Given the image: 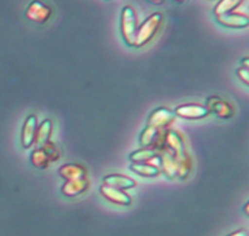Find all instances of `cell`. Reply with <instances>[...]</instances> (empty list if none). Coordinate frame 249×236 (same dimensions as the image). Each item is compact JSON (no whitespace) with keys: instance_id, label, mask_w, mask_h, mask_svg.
I'll use <instances>...</instances> for the list:
<instances>
[{"instance_id":"obj_1","label":"cell","mask_w":249,"mask_h":236,"mask_svg":"<svg viewBox=\"0 0 249 236\" xmlns=\"http://www.w3.org/2000/svg\"><path fill=\"white\" fill-rule=\"evenodd\" d=\"M162 24V12H155V14L150 15L142 23L139 24L138 31H136L135 41H134V47H142V46L147 45L157 35Z\"/></svg>"},{"instance_id":"obj_2","label":"cell","mask_w":249,"mask_h":236,"mask_svg":"<svg viewBox=\"0 0 249 236\" xmlns=\"http://www.w3.org/2000/svg\"><path fill=\"white\" fill-rule=\"evenodd\" d=\"M138 27L139 17L135 9L130 5H126L121 14V33L124 43L128 46H134Z\"/></svg>"},{"instance_id":"obj_3","label":"cell","mask_w":249,"mask_h":236,"mask_svg":"<svg viewBox=\"0 0 249 236\" xmlns=\"http://www.w3.org/2000/svg\"><path fill=\"white\" fill-rule=\"evenodd\" d=\"M53 14V9L46 2L40 0H33L28 4L24 11V16L28 21L36 24H44L51 18Z\"/></svg>"},{"instance_id":"obj_4","label":"cell","mask_w":249,"mask_h":236,"mask_svg":"<svg viewBox=\"0 0 249 236\" xmlns=\"http://www.w3.org/2000/svg\"><path fill=\"white\" fill-rule=\"evenodd\" d=\"M206 108L209 111V114H214L215 116L224 119V120L231 119L236 113V109L232 103L224 99L223 97L216 96V94L209 96L207 98Z\"/></svg>"},{"instance_id":"obj_5","label":"cell","mask_w":249,"mask_h":236,"mask_svg":"<svg viewBox=\"0 0 249 236\" xmlns=\"http://www.w3.org/2000/svg\"><path fill=\"white\" fill-rule=\"evenodd\" d=\"M175 114L172 109L167 108V107H160V108L155 109L152 113L150 114L147 120V126L156 128L158 131L168 130L169 126H172L175 121Z\"/></svg>"},{"instance_id":"obj_6","label":"cell","mask_w":249,"mask_h":236,"mask_svg":"<svg viewBox=\"0 0 249 236\" xmlns=\"http://www.w3.org/2000/svg\"><path fill=\"white\" fill-rule=\"evenodd\" d=\"M175 116H179L186 120H201L209 115V111L207 110L206 106L198 103H185L181 106H178L174 109Z\"/></svg>"},{"instance_id":"obj_7","label":"cell","mask_w":249,"mask_h":236,"mask_svg":"<svg viewBox=\"0 0 249 236\" xmlns=\"http://www.w3.org/2000/svg\"><path fill=\"white\" fill-rule=\"evenodd\" d=\"M169 150L174 157L186 153V143H185L184 137L179 132L174 130H165L163 133V147Z\"/></svg>"},{"instance_id":"obj_8","label":"cell","mask_w":249,"mask_h":236,"mask_svg":"<svg viewBox=\"0 0 249 236\" xmlns=\"http://www.w3.org/2000/svg\"><path fill=\"white\" fill-rule=\"evenodd\" d=\"M218 23L221 26L226 27V28H232V29H243L247 28L249 26V17L248 15L243 14V12L232 11L229 14L220 15V16L215 17Z\"/></svg>"},{"instance_id":"obj_9","label":"cell","mask_w":249,"mask_h":236,"mask_svg":"<svg viewBox=\"0 0 249 236\" xmlns=\"http://www.w3.org/2000/svg\"><path fill=\"white\" fill-rule=\"evenodd\" d=\"M100 193L107 201L114 204V205L129 206L133 203V199L126 191L119 190V189L112 188V187L105 186V184L100 187Z\"/></svg>"},{"instance_id":"obj_10","label":"cell","mask_w":249,"mask_h":236,"mask_svg":"<svg viewBox=\"0 0 249 236\" xmlns=\"http://www.w3.org/2000/svg\"><path fill=\"white\" fill-rule=\"evenodd\" d=\"M38 127V118L34 114H31L24 120L21 131V144L24 149H28L34 144V137Z\"/></svg>"},{"instance_id":"obj_11","label":"cell","mask_w":249,"mask_h":236,"mask_svg":"<svg viewBox=\"0 0 249 236\" xmlns=\"http://www.w3.org/2000/svg\"><path fill=\"white\" fill-rule=\"evenodd\" d=\"M158 160H160V173H164V176L169 179L177 178V162L175 157L172 153L165 148L158 152Z\"/></svg>"},{"instance_id":"obj_12","label":"cell","mask_w":249,"mask_h":236,"mask_svg":"<svg viewBox=\"0 0 249 236\" xmlns=\"http://www.w3.org/2000/svg\"><path fill=\"white\" fill-rule=\"evenodd\" d=\"M102 184L112 187V188L119 189V190L123 191L129 190V189H133L136 187V182L134 181L133 178L121 173L107 174V176H105L104 179H102Z\"/></svg>"},{"instance_id":"obj_13","label":"cell","mask_w":249,"mask_h":236,"mask_svg":"<svg viewBox=\"0 0 249 236\" xmlns=\"http://www.w3.org/2000/svg\"><path fill=\"white\" fill-rule=\"evenodd\" d=\"M89 188V181L88 178L73 179V181H66L61 188V193L66 198H75L80 194L85 193Z\"/></svg>"},{"instance_id":"obj_14","label":"cell","mask_w":249,"mask_h":236,"mask_svg":"<svg viewBox=\"0 0 249 236\" xmlns=\"http://www.w3.org/2000/svg\"><path fill=\"white\" fill-rule=\"evenodd\" d=\"M58 174L66 181H73V179L87 178V169L83 165L77 164V162H70L65 164L58 169Z\"/></svg>"},{"instance_id":"obj_15","label":"cell","mask_w":249,"mask_h":236,"mask_svg":"<svg viewBox=\"0 0 249 236\" xmlns=\"http://www.w3.org/2000/svg\"><path fill=\"white\" fill-rule=\"evenodd\" d=\"M175 162H177V177L181 181L189 178V176L192 172V167H194V162H192V157H190L189 153H184V154L179 155L175 157Z\"/></svg>"},{"instance_id":"obj_16","label":"cell","mask_w":249,"mask_h":236,"mask_svg":"<svg viewBox=\"0 0 249 236\" xmlns=\"http://www.w3.org/2000/svg\"><path fill=\"white\" fill-rule=\"evenodd\" d=\"M53 124L50 119H44L40 124H38V127L36 131V137H34V143L40 147L45 142L50 141L53 136Z\"/></svg>"},{"instance_id":"obj_17","label":"cell","mask_w":249,"mask_h":236,"mask_svg":"<svg viewBox=\"0 0 249 236\" xmlns=\"http://www.w3.org/2000/svg\"><path fill=\"white\" fill-rule=\"evenodd\" d=\"M130 170L138 176L146 177V178H155L160 174V170L157 165L152 162H139V164H131Z\"/></svg>"},{"instance_id":"obj_18","label":"cell","mask_w":249,"mask_h":236,"mask_svg":"<svg viewBox=\"0 0 249 236\" xmlns=\"http://www.w3.org/2000/svg\"><path fill=\"white\" fill-rule=\"evenodd\" d=\"M158 152L152 148H140L129 155L131 164H139V162H152V160L157 159Z\"/></svg>"},{"instance_id":"obj_19","label":"cell","mask_w":249,"mask_h":236,"mask_svg":"<svg viewBox=\"0 0 249 236\" xmlns=\"http://www.w3.org/2000/svg\"><path fill=\"white\" fill-rule=\"evenodd\" d=\"M245 0H219L216 2V5L214 6L213 14L216 16H220V15L229 14V12L236 11L237 7H240L243 4Z\"/></svg>"},{"instance_id":"obj_20","label":"cell","mask_w":249,"mask_h":236,"mask_svg":"<svg viewBox=\"0 0 249 236\" xmlns=\"http://www.w3.org/2000/svg\"><path fill=\"white\" fill-rule=\"evenodd\" d=\"M29 159H31V164L38 170H45L48 169L49 165H50L48 157H46V154L40 149V148L34 149L33 152L31 153V157H29Z\"/></svg>"},{"instance_id":"obj_21","label":"cell","mask_w":249,"mask_h":236,"mask_svg":"<svg viewBox=\"0 0 249 236\" xmlns=\"http://www.w3.org/2000/svg\"><path fill=\"white\" fill-rule=\"evenodd\" d=\"M39 148H40V149L45 153L46 157H48L49 161L50 162H55L60 159V157H61L60 149H58V147L56 145V143H53V141H48V142H45L44 144H41Z\"/></svg>"},{"instance_id":"obj_22","label":"cell","mask_w":249,"mask_h":236,"mask_svg":"<svg viewBox=\"0 0 249 236\" xmlns=\"http://www.w3.org/2000/svg\"><path fill=\"white\" fill-rule=\"evenodd\" d=\"M236 74H237V77L240 78V80L243 82V84L249 85V69H247V68L240 67L237 69V72H236Z\"/></svg>"},{"instance_id":"obj_23","label":"cell","mask_w":249,"mask_h":236,"mask_svg":"<svg viewBox=\"0 0 249 236\" xmlns=\"http://www.w3.org/2000/svg\"><path fill=\"white\" fill-rule=\"evenodd\" d=\"M226 236H248V232H247V229H240V230H236V232L231 233V234H229Z\"/></svg>"},{"instance_id":"obj_24","label":"cell","mask_w":249,"mask_h":236,"mask_svg":"<svg viewBox=\"0 0 249 236\" xmlns=\"http://www.w3.org/2000/svg\"><path fill=\"white\" fill-rule=\"evenodd\" d=\"M241 67L249 69V58L248 57H243L242 60H241Z\"/></svg>"},{"instance_id":"obj_25","label":"cell","mask_w":249,"mask_h":236,"mask_svg":"<svg viewBox=\"0 0 249 236\" xmlns=\"http://www.w3.org/2000/svg\"><path fill=\"white\" fill-rule=\"evenodd\" d=\"M147 1L151 2V4H155V5H162L165 0H147Z\"/></svg>"},{"instance_id":"obj_26","label":"cell","mask_w":249,"mask_h":236,"mask_svg":"<svg viewBox=\"0 0 249 236\" xmlns=\"http://www.w3.org/2000/svg\"><path fill=\"white\" fill-rule=\"evenodd\" d=\"M248 206H249V204L247 203V204H246V205H245V207H243V212H245L246 216H248Z\"/></svg>"},{"instance_id":"obj_27","label":"cell","mask_w":249,"mask_h":236,"mask_svg":"<svg viewBox=\"0 0 249 236\" xmlns=\"http://www.w3.org/2000/svg\"><path fill=\"white\" fill-rule=\"evenodd\" d=\"M174 1H177V2H184V0H174Z\"/></svg>"}]
</instances>
